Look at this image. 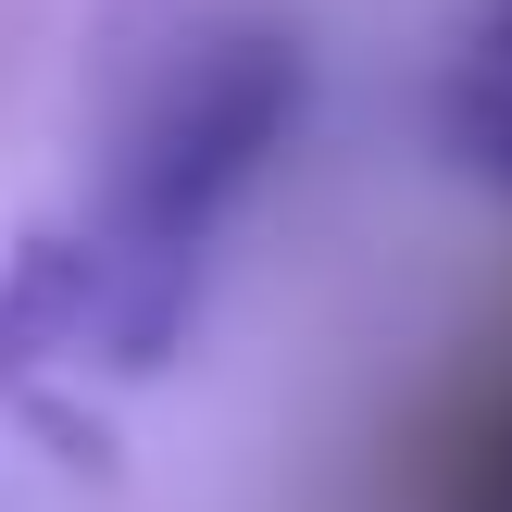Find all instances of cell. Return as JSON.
<instances>
[{"label": "cell", "mask_w": 512, "mask_h": 512, "mask_svg": "<svg viewBox=\"0 0 512 512\" xmlns=\"http://www.w3.org/2000/svg\"><path fill=\"white\" fill-rule=\"evenodd\" d=\"M300 38L288 25H225L150 88V113L125 125L113 188L75 238H38L0 275V388L25 363H163V338L188 325V288L213 263L225 213L275 175L300 125Z\"/></svg>", "instance_id": "cell-1"}, {"label": "cell", "mask_w": 512, "mask_h": 512, "mask_svg": "<svg viewBox=\"0 0 512 512\" xmlns=\"http://www.w3.org/2000/svg\"><path fill=\"white\" fill-rule=\"evenodd\" d=\"M425 512H512V375L463 413V438L438 450V475H425Z\"/></svg>", "instance_id": "cell-2"}, {"label": "cell", "mask_w": 512, "mask_h": 512, "mask_svg": "<svg viewBox=\"0 0 512 512\" xmlns=\"http://www.w3.org/2000/svg\"><path fill=\"white\" fill-rule=\"evenodd\" d=\"M450 125H463V150L488 175H512V0L488 25H475V50H463V88H450Z\"/></svg>", "instance_id": "cell-3"}]
</instances>
